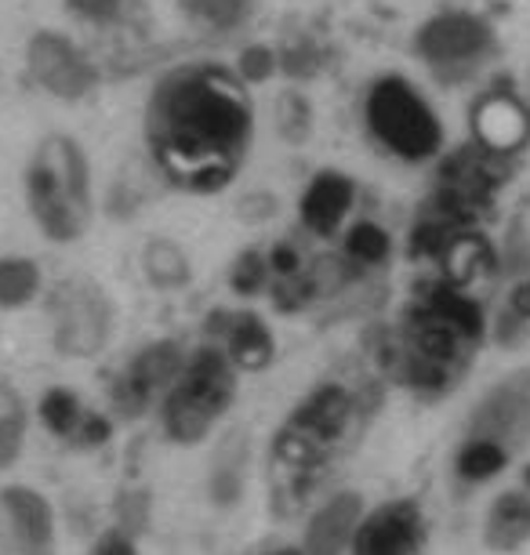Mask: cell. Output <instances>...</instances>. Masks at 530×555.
Returning a JSON list of instances; mask_svg holds the SVG:
<instances>
[{
    "label": "cell",
    "mask_w": 530,
    "mask_h": 555,
    "mask_svg": "<svg viewBox=\"0 0 530 555\" xmlns=\"http://www.w3.org/2000/svg\"><path fill=\"white\" fill-rule=\"evenodd\" d=\"M255 139L244 80L218 62H193L164 77L145 106V142L171 185L215 193L233 182Z\"/></svg>",
    "instance_id": "cell-1"
},
{
    "label": "cell",
    "mask_w": 530,
    "mask_h": 555,
    "mask_svg": "<svg viewBox=\"0 0 530 555\" xmlns=\"http://www.w3.org/2000/svg\"><path fill=\"white\" fill-rule=\"evenodd\" d=\"M483 317L480 306L458 287H436L414 301L403 323V360L418 385H447L458 378L480 345Z\"/></svg>",
    "instance_id": "cell-2"
},
{
    "label": "cell",
    "mask_w": 530,
    "mask_h": 555,
    "mask_svg": "<svg viewBox=\"0 0 530 555\" xmlns=\"http://www.w3.org/2000/svg\"><path fill=\"white\" fill-rule=\"evenodd\" d=\"M26 204L40 233L73 244L91 225V164L85 145L69 134H48L29 156Z\"/></svg>",
    "instance_id": "cell-3"
},
{
    "label": "cell",
    "mask_w": 530,
    "mask_h": 555,
    "mask_svg": "<svg viewBox=\"0 0 530 555\" xmlns=\"http://www.w3.org/2000/svg\"><path fill=\"white\" fill-rule=\"evenodd\" d=\"M363 120L382 150L408 164L432 160L443 145L440 117L422 99V91L403 77H382L371 83L363 99Z\"/></svg>",
    "instance_id": "cell-4"
},
{
    "label": "cell",
    "mask_w": 530,
    "mask_h": 555,
    "mask_svg": "<svg viewBox=\"0 0 530 555\" xmlns=\"http://www.w3.org/2000/svg\"><path fill=\"white\" fill-rule=\"evenodd\" d=\"M236 392L233 366L218 349H201L182 366L179 385L164 403V428L179 443H196L225 414Z\"/></svg>",
    "instance_id": "cell-5"
},
{
    "label": "cell",
    "mask_w": 530,
    "mask_h": 555,
    "mask_svg": "<svg viewBox=\"0 0 530 555\" xmlns=\"http://www.w3.org/2000/svg\"><path fill=\"white\" fill-rule=\"evenodd\" d=\"M48 317L55 349L73 360L99 356L113 334V306L95 280H62L51 291Z\"/></svg>",
    "instance_id": "cell-6"
},
{
    "label": "cell",
    "mask_w": 530,
    "mask_h": 555,
    "mask_svg": "<svg viewBox=\"0 0 530 555\" xmlns=\"http://www.w3.org/2000/svg\"><path fill=\"white\" fill-rule=\"evenodd\" d=\"M352 414V400L338 385H327L301 403V411L290 417V425L276 439V461L290 473H306L324 461L327 447L341 436Z\"/></svg>",
    "instance_id": "cell-7"
},
{
    "label": "cell",
    "mask_w": 530,
    "mask_h": 555,
    "mask_svg": "<svg viewBox=\"0 0 530 555\" xmlns=\"http://www.w3.org/2000/svg\"><path fill=\"white\" fill-rule=\"evenodd\" d=\"M494 44V29L483 23L480 15L469 12H440L418 29L414 48L440 77H462V73L476 69L487 51Z\"/></svg>",
    "instance_id": "cell-8"
},
{
    "label": "cell",
    "mask_w": 530,
    "mask_h": 555,
    "mask_svg": "<svg viewBox=\"0 0 530 555\" xmlns=\"http://www.w3.org/2000/svg\"><path fill=\"white\" fill-rule=\"evenodd\" d=\"M26 69L48 95H55L62 102H77L95 91L99 69L91 66V59L73 44L69 37L40 29L29 37L26 48Z\"/></svg>",
    "instance_id": "cell-9"
},
{
    "label": "cell",
    "mask_w": 530,
    "mask_h": 555,
    "mask_svg": "<svg viewBox=\"0 0 530 555\" xmlns=\"http://www.w3.org/2000/svg\"><path fill=\"white\" fill-rule=\"evenodd\" d=\"M473 439L516 450L530 439V371L508 374L497 382L473 414Z\"/></svg>",
    "instance_id": "cell-10"
},
{
    "label": "cell",
    "mask_w": 530,
    "mask_h": 555,
    "mask_svg": "<svg viewBox=\"0 0 530 555\" xmlns=\"http://www.w3.org/2000/svg\"><path fill=\"white\" fill-rule=\"evenodd\" d=\"M422 533V512L411 501H392L367 516L352 533L357 555H411Z\"/></svg>",
    "instance_id": "cell-11"
},
{
    "label": "cell",
    "mask_w": 530,
    "mask_h": 555,
    "mask_svg": "<svg viewBox=\"0 0 530 555\" xmlns=\"http://www.w3.org/2000/svg\"><path fill=\"white\" fill-rule=\"evenodd\" d=\"M473 134L494 156H513L530 142V113L513 95H483L473 106Z\"/></svg>",
    "instance_id": "cell-12"
},
{
    "label": "cell",
    "mask_w": 530,
    "mask_h": 555,
    "mask_svg": "<svg viewBox=\"0 0 530 555\" xmlns=\"http://www.w3.org/2000/svg\"><path fill=\"white\" fill-rule=\"evenodd\" d=\"M182 349L174 341H157V345H145V349L134 356L128 363V371L120 374L117 382V403L124 411H142L145 403H150V396L164 389L171 378H179L182 374Z\"/></svg>",
    "instance_id": "cell-13"
},
{
    "label": "cell",
    "mask_w": 530,
    "mask_h": 555,
    "mask_svg": "<svg viewBox=\"0 0 530 555\" xmlns=\"http://www.w3.org/2000/svg\"><path fill=\"white\" fill-rule=\"evenodd\" d=\"M352 201H357V185L352 178L338 171H320L309 182L306 196H301V222L313 229L316 236H331L349 215Z\"/></svg>",
    "instance_id": "cell-14"
},
{
    "label": "cell",
    "mask_w": 530,
    "mask_h": 555,
    "mask_svg": "<svg viewBox=\"0 0 530 555\" xmlns=\"http://www.w3.org/2000/svg\"><path fill=\"white\" fill-rule=\"evenodd\" d=\"M360 516H363V501L357 494L331 498L327 505L309 519L306 555H341V548L352 541V533L360 527Z\"/></svg>",
    "instance_id": "cell-15"
},
{
    "label": "cell",
    "mask_w": 530,
    "mask_h": 555,
    "mask_svg": "<svg viewBox=\"0 0 530 555\" xmlns=\"http://www.w3.org/2000/svg\"><path fill=\"white\" fill-rule=\"evenodd\" d=\"M218 331L225 334V345H230V356L244 371H262V366L273 360V334L255 312H218Z\"/></svg>",
    "instance_id": "cell-16"
},
{
    "label": "cell",
    "mask_w": 530,
    "mask_h": 555,
    "mask_svg": "<svg viewBox=\"0 0 530 555\" xmlns=\"http://www.w3.org/2000/svg\"><path fill=\"white\" fill-rule=\"evenodd\" d=\"M487 544L497 552H508L530 538V498L513 490V494L497 498L491 516H487Z\"/></svg>",
    "instance_id": "cell-17"
},
{
    "label": "cell",
    "mask_w": 530,
    "mask_h": 555,
    "mask_svg": "<svg viewBox=\"0 0 530 555\" xmlns=\"http://www.w3.org/2000/svg\"><path fill=\"white\" fill-rule=\"evenodd\" d=\"M40 266L34 258H0V309H23L40 295Z\"/></svg>",
    "instance_id": "cell-18"
},
{
    "label": "cell",
    "mask_w": 530,
    "mask_h": 555,
    "mask_svg": "<svg viewBox=\"0 0 530 555\" xmlns=\"http://www.w3.org/2000/svg\"><path fill=\"white\" fill-rule=\"evenodd\" d=\"M142 266H145L150 284H157L164 291L190 284V258H185L182 247L171 244V240H150V247H145V255H142Z\"/></svg>",
    "instance_id": "cell-19"
},
{
    "label": "cell",
    "mask_w": 530,
    "mask_h": 555,
    "mask_svg": "<svg viewBox=\"0 0 530 555\" xmlns=\"http://www.w3.org/2000/svg\"><path fill=\"white\" fill-rule=\"evenodd\" d=\"M244 461H247V439H241V436L225 439L222 450H218L215 468H211V498L218 505H233V501L241 498Z\"/></svg>",
    "instance_id": "cell-20"
},
{
    "label": "cell",
    "mask_w": 530,
    "mask_h": 555,
    "mask_svg": "<svg viewBox=\"0 0 530 555\" xmlns=\"http://www.w3.org/2000/svg\"><path fill=\"white\" fill-rule=\"evenodd\" d=\"M26 443V403L12 385L0 382V468L15 465Z\"/></svg>",
    "instance_id": "cell-21"
},
{
    "label": "cell",
    "mask_w": 530,
    "mask_h": 555,
    "mask_svg": "<svg viewBox=\"0 0 530 555\" xmlns=\"http://www.w3.org/2000/svg\"><path fill=\"white\" fill-rule=\"evenodd\" d=\"M182 12L196 18L207 29H218V34H230V29H241L247 18H251V4L255 0H179Z\"/></svg>",
    "instance_id": "cell-22"
},
{
    "label": "cell",
    "mask_w": 530,
    "mask_h": 555,
    "mask_svg": "<svg viewBox=\"0 0 530 555\" xmlns=\"http://www.w3.org/2000/svg\"><path fill=\"white\" fill-rule=\"evenodd\" d=\"M85 417H88V411L80 406V400L69 389H48L44 400H40V422L48 425L51 436H62V439L77 436Z\"/></svg>",
    "instance_id": "cell-23"
},
{
    "label": "cell",
    "mask_w": 530,
    "mask_h": 555,
    "mask_svg": "<svg viewBox=\"0 0 530 555\" xmlns=\"http://www.w3.org/2000/svg\"><path fill=\"white\" fill-rule=\"evenodd\" d=\"M505 461H508V450L505 447H497L491 443V439H473L469 436V443H465V450L458 454V473L465 479H491L497 476L505 468Z\"/></svg>",
    "instance_id": "cell-24"
},
{
    "label": "cell",
    "mask_w": 530,
    "mask_h": 555,
    "mask_svg": "<svg viewBox=\"0 0 530 555\" xmlns=\"http://www.w3.org/2000/svg\"><path fill=\"white\" fill-rule=\"evenodd\" d=\"M346 250L352 261H360V266H378V261H386V255H389V233L374 222H360L349 229Z\"/></svg>",
    "instance_id": "cell-25"
},
{
    "label": "cell",
    "mask_w": 530,
    "mask_h": 555,
    "mask_svg": "<svg viewBox=\"0 0 530 555\" xmlns=\"http://www.w3.org/2000/svg\"><path fill=\"white\" fill-rule=\"evenodd\" d=\"M276 117H280V131H284V139H290V142H306L309 131H313V113H309V102L301 95H295V91H287V95L280 99Z\"/></svg>",
    "instance_id": "cell-26"
},
{
    "label": "cell",
    "mask_w": 530,
    "mask_h": 555,
    "mask_svg": "<svg viewBox=\"0 0 530 555\" xmlns=\"http://www.w3.org/2000/svg\"><path fill=\"white\" fill-rule=\"evenodd\" d=\"M266 276H269V261H262V255H255V250H247L233 269V287L241 295H255L266 284Z\"/></svg>",
    "instance_id": "cell-27"
},
{
    "label": "cell",
    "mask_w": 530,
    "mask_h": 555,
    "mask_svg": "<svg viewBox=\"0 0 530 555\" xmlns=\"http://www.w3.org/2000/svg\"><path fill=\"white\" fill-rule=\"evenodd\" d=\"M66 4L73 15L88 18V23H117L131 0H66Z\"/></svg>",
    "instance_id": "cell-28"
},
{
    "label": "cell",
    "mask_w": 530,
    "mask_h": 555,
    "mask_svg": "<svg viewBox=\"0 0 530 555\" xmlns=\"http://www.w3.org/2000/svg\"><path fill=\"white\" fill-rule=\"evenodd\" d=\"M273 69H276V59H273V51H269L266 44L244 48V55H241V77L244 80L262 83V80L273 77Z\"/></svg>",
    "instance_id": "cell-29"
},
{
    "label": "cell",
    "mask_w": 530,
    "mask_h": 555,
    "mask_svg": "<svg viewBox=\"0 0 530 555\" xmlns=\"http://www.w3.org/2000/svg\"><path fill=\"white\" fill-rule=\"evenodd\" d=\"M95 555H139V552H134L128 533H106V538L99 541Z\"/></svg>",
    "instance_id": "cell-30"
},
{
    "label": "cell",
    "mask_w": 530,
    "mask_h": 555,
    "mask_svg": "<svg viewBox=\"0 0 530 555\" xmlns=\"http://www.w3.org/2000/svg\"><path fill=\"white\" fill-rule=\"evenodd\" d=\"M508 317L519 320V323L530 320V280H527V284H519L513 295H508Z\"/></svg>",
    "instance_id": "cell-31"
},
{
    "label": "cell",
    "mask_w": 530,
    "mask_h": 555,
    "mask_svg": "<svg viewBox=\"0 0 530 555\" xmlns=\"http://www.w3.org/2000/svg\"><path fill=\"white\" fill-rule=\"evenodd\" d=\"M273 555H306V552H295V548H280V552H273Z\"/></svg>",
    "instance_id": "cell-32"
}]
</instances>
